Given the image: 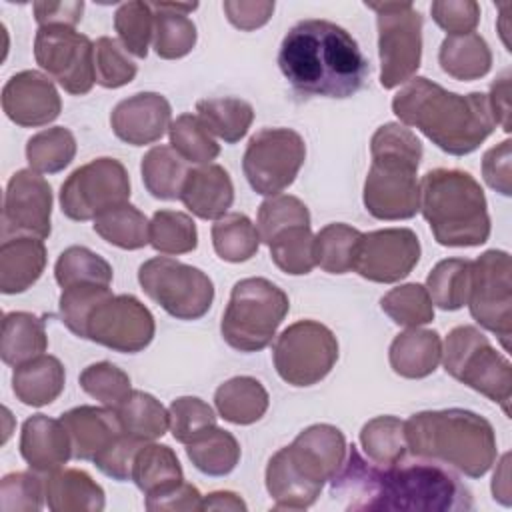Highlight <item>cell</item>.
<instances>
[{
    "label": "cell",
    "instance_id": "obj_26",
    "mask_svg": "<svg viewBox=\"0 0 512 512\" xmlns=\"http://www.w3.org/2000/svg\"><path fill=\"white\" fill-rule=\"evenodd\" d=\"M44 496L52 512H100L106 506L102 486L78 468L50 472L44 478Z\"/></svg>",
    "mask_w": 512,
    "mask_h": 512
},
{
    "label": "cell",
    "instance_id": "obj_7",
    "mask_svg": "<svg viewBox=\"0 0 512 512\" xmlns=\"http://www.w3.org/2000/svg\"><path fill=\"white\" fill-rule=\"evenodd\" d=\"M470 490L438 462L372 464L370 490L364 510L406 512H454L472 510Z\"/></svg>",
    "mask_w": 512,
    "mask_h": 512
},
{
    "label": "cell",
    "instance_id": "obj_15",
    "mask_svg": "<svg viewBox=\"0 0 512 512\" xmlns=\"http://www.w3.org/2000/svg\"><path fill=\"white\" fill-rule=\"evenodd\" d=\"M466 304L472 318L496 334L508 352L512 336V262L508 252L486 250L472 262Z\"/></svg>",
    "mask_w": 512,
    "mask_h": 512
},
{
    "label": "cell",
    "instance_id": "obj_39",
    "mask_svg": "<svg viewBox=\"0 0 512 512\" xmlns=\"http://www.w3.org/2000/svg\"><path fill=\"white\" fill-rule=\"evenodd\" d=\"M472 260L466 258H446L440 260L426 278V290L432 300L442 310H460L468 300L470 290Z\"/></svg>",
    "mask_w": 512,
    "mask_h": 512
},
{
    "label": "cell",
    "instance_id": "obj_20",
    "mask_svg": "<svg viewBox=\"0 0 512 512\" xmlns=\"http://www.w3.org/2000/svg\"><path fill=\"white\" fill-rule=\"evenodd\" d=\"M4 114L22 128H38L60 116L62 100L54 82L36 70L10 76L2 88Z\"/></svg>",
    "mask_w": 512,
    "mask_h": 512
},
{
    "label": "cell",
    "instance_id": "obj_48",
    "mask_svg": "<svg viewBox=\"0 0 512 512\" xmlns=\"http://www.w3.org/2000/svg\"><path fill=\"white\" fill-rule=\"evenodd\" d=\"M380 308L398 326L416 328L434 320V304L422 284L408 282L392 288L380 300Z\"/></svg>",
    "mask_w": 512,
    "mask_h": 512
},
{
    "label": "cell",
    "instance_id": "obj_30",
    "mask_svg": "<svg viewBox=\"0 0 512 512\" xmlns=\"http://www.w3.org/2000/svg\"><path fill=\"white\" fill-rule=\"evenodd\" d=\"M218 414L232 424L246 426L258 422L270 404L266 388L252 376H234L214 392Z\"/></svg>",
    "mask_w": 512,
    "mask_h": 512
},
{
    "label": "cell",
    "instance_id": "obj_9",
    "mask_svg": "<svg viewBox=\"0 0 512 512\" xmlns=\"http://www.w3.org/2000/svg\"><path fill=\"white\" fill-rule=\"evenodd\" d=\"M442 364L446 374L500 404L510 416L512 366L476 326H456L448 332Z\"/></svg>",
    "mask_w": 512,
    "mask_h": 512
},
{
    "label": "cell",
    "instance_id": "obj_13",
    "mask_svg": "<svg viewBox=\"0 0 512 512\" xmlns=\"http://www.w3.org/2000/svg\"><path fill=\"white\" fill-rule=\"evenodd\" d=\"M128 198L130 176L120 160L108 156L82 164L60 186V208L76 222L96 220Z\"/></svg>",
    "mask_w": 512,
    "mask_h": 512
},
{
    "label": "cell",
    "instance_id": "obj_42",
    "mask_svg": "<svg viewBox=\"0 0 512 512\" xmlns=\"http://www.w3.org/2000/svg\"><path fill=\"white\" fill-rule=\"evenodd\" d=\"M76 156V138L64 126H52L36 132L26 142V160L38 174H56Z\"/></svg>",
    "mask_w": 512,
    "mask_h": 512
},
{
    "label": "cell",
    "instance_id": "obj_35",
    "mask_svg": "<svg viewBox=\"0 0 512 512\" xmlns=\"http://www.w3.org/2000/svg\"><path fill=\"white\" fill-rule=\"evenodd\" d=\"M116 416L122 430L140 442H152L164 436L170 428L166 408L160 400L142 390H132L116 408Z\"/></svg>",
    "mask_w": 512,
    "mask_h": 512
},
{
    "label": "cell",
    "instance_id": "obj_37",
    "mask_svg": "<svg viewBox=\"0 0 512 512\" xmlns=\"http://www.w3.org/2000/svg\"><path fill=\"white\" fill-rule=\"evenodd\" d=\"M186 456L202 474L226 476L240 460V444L234 434L214 426L186 444Z\"/></svg>",
    "mask_w": 512,
    "mask_h": 512
},
{
    "label": "cell",
    "instance_id": "obj_23",
    "mask_svg": "<svg viewBox=\"0 0 512 512\" xmlns=\"http://www.w3.org/2000/svg\"><path fill=\"white\" fill-rule=\"evenodd\" d=\"M72 444V458L90 460L102 454L124 430L116 410L106 406H76L60 416Z\"/></svg>",
    "mask_w": 512,
    "mask_h": 512
},
{
    "label": "cell",
    "instance_id": "obj_12",
    "mask_svg": "<svg viewBox=\"0 0 512 512\" xmlns=\"http://www.w3.org/2000/svg\"><path fill=\"white\" fill-rule=\"evenodd\" d=\"M272 360L278 376L292 386H312L324 380L338 360V340L316 320H298L274 342Z\"/></svg>",
    "mask_w": 512,
    "mask_h": 512
},
{
    "label": "cell",
    "instance_id": "obj_27",
    "mask_svg": "<svg viewBox=\"0 0 512 512\" xmlns=\"http://www.w3.org/2000/svg\"><path fill=\"white\" fill-rule=\"evenodd\" d=\"M392 370L402 378H426L442 360V340L436 330L408 328L400 332L388 350Z\"/></svg>",
    "mask_w": 512,
    "mask_h": 512
},
{
    "label": "cell",
    "instance_id": "obj_45",
    "mask_svg": "<svg viewBox=\"0 0 512 512\" xmlns=\"http://www.w3.org/2000/svg\"><path fill=\"white\" fill-rule=\"evenodd\" d=\"M170 146L192 164H212V160L220 154V144L214 140L212 132L196 114H180L172 120L170 128Z\"/></svg>",
    "mask_w": 512,
    "mask_h": 512
},
{
    "label": "cell",
    "instance_id": "obj_52",
    "mask_svg": "<svg viewBox=\"0 0 512 512\" xmlns=\"http://www.w3.org/2000/svg\"><path fill=\"white\" fill-rule=\"evenodd\" d=\"M138 66L130 60L126 48L110 38L102 36L94 42V74L96 82L104 88H120L134 80Z\"/></svg>",
    "mask_w": 512,
    "mask_h": 512
},
{
    "label": "cell",
    "instance_id": "obj_10",
    "mask_svg": "<svg viewBox=\"0 0 512 512\" xmlns=\"http://www.w3.org/2000/svg\"><path fill=\"white\" fill-rule=\"evenodd\" d=\"M366 8L376 12L382 88L406 84L422 62V14L412 2H366Z\"/></svg>",
    "mask_w": 512,
    "mask_h": 512
},
{
    "label": "cell",
    "instance_id": "obj_51",
    "mask_svg": "<svg viewBox=\"0 0 512 512\" xmlns=\"http://www.w3.org/2000/svg\"><path fill=\"white\" fill-rule=\"evenodd\" d=\"M290 226H310V212L306 204L290 194L268 196L258 208V234L268 244L278 232Z\"/></svg>",
    "mask_w": 512,
    "mask_h": 512
},
{
    "label": "cell",
    "instance_id": "obj_8",
    "mask_svg": "<svg viewBox=\"0 0 512 512\" xmlns=\"http://www.w3.org/2000/svg\"><path fill=\"white\" fill-rule=\"evenodd\" d=\"M290 310L282 288L266 278L238 280L222 314L220 332L228 346L240 352L264 350Z\"/></svg>",
    "mask_w": 512,
    "mask_h": 512
},
{
    "label": "cell",
    "instance_id": "obj_28",
    "mask_svg": "<svg viewBox=\"0 0 512 512\" xmlns=\"http://www.w3.org/2000/svg\"><path fill=\"white\" fill-rule=\"evenodd\" d=\"M66 374L56 356L40 354L30 362L16 366L12 374V392L26 406H46L64 390Z\"/></svg>",
    "mask_w": 512,
    "mask_h": 512
},
{
    "label": "cell",
    "instance_id": "obj_40",
    "mask_svg": "<svg viewBox=\"0 0 512 512\" xmlns=\"http://www.w3.org/2000/svg\"><path fill=\"white\" fill-rule=\"evenodd\" d=\"M258 228L246 214L230 212L212 224V246L226 262H246L260 248Z\"/></svg>",
    "mask_w": 512,
    "mask_h": 512
},
{
    "label": "cell",
    "instance_id": "obj_62",
    "mask_svg": "<svg viewBox=\"0 0 512 512\" xmlns=\"http://www.w3.org/2000/svg\"><path fill=\"white\" fill-rule=\"evenodd\" d=\"M488 106L494 124H500L504 132H510V72H502L490 86Z\"/></svg>",
    "mask_w": 512,
    "mask_h": 512
},
{
    "label": "cell",
    "instance_id": "obj_33",
    "mask_svg": "<svg viewBox=\"0 0 512 512\" xmlns=\"http://www.w3.org/2000/svg\"><path fill=\"white\" fill-rule=\"evenodd\" d=\"M154 10V52L164 60H176L196 46V24L176 10V2H150Z\"/></svg>",
    "mask_w": 512,
    "mask_h": 512
},
{
    "label": "cell",
    "instance_id": "obj_21",
    "mask_svg": "<svg viewBox=\"0 0 512 512\" xmlns=\"http://www.w3.org/2000/svg\"><path fill=\"white\" fill-rule=\"evenodd\" d=\"M170 102L158 92H138L120 100L112 114V132L126 144L144 146L160 140L170 128Z\"/></svg>",
    "mask_w": 512,
    "mask_h": 512
},
{
    "label": "cell",
    "instance_id": "obj_22",
    "mask_svg": "<svg viewBox=\"0 0 512 512\" xmlns=\"http://www.w3.org/2000/svg\"><path fill=\"white\" fill-rule=\"evenodd\" d=\"M20 454L30 470L50 474L72 458V444L62 420L34 414L22 424Z\"/></svg>",
    "mask_w": 512,
    "mask_h": 512
},
{
    "label": "cell",
    "instance_id": "obj_24",
    "mask_svg": "<svg viewBox=\"0 0 512 512\" xmlns=\"http://www.w3.org/2000/svg\"><path fill=\"white\" fill-rule=\"evenodd\" d=\"M180 200L194 216L202 220H218L234 202L232 178L220 164L190 168Z\"/></svg>",
    "mask_w": 512,
    "mask_h": 512
},
{
    "label": "cell",
    "instance_id": "obj_16",
    "mask_svg": "<svg viewBox=\"0 0 512 512\" xmlns=\"http://www.w3.org/2000/svg\"><path fill=\"white\" fill-rule=\"evenodd\" d=\"M34 58L68 94H88L96 82L94 44L70 26H40L34 38Z\"/></svg>",
    "mask_w": 512,
    "mask_h": 512
},
{
    "label": "cell",
    "instance_id": "obj_49",
    "mask_svg": "<svg viewBox=\"0 0 512 512\" xmlns=\"http://www.w3.org/2000/svg\"><path fill=\"white\" fill-rule=\"evenodd\" d=\"M114 30L126 52L146 58L154 34V10L148 2H124L114 12Z\"/></svg>",
    "mask_w": 512,
    "mask_h": 512
},
{
    "label": "cell",
    "instance_id": "obj_6",
    "mask_svg": "<svg viewBox=\"0 0 512 512\" xmlns=\"http://www.w3.org/2000/svg\"><path fill=\"white\" fill-rule=\"evenodd\" d=\"M420 212L442 246H480L490 236L484 190L464 170H428L420 180Z\"/></svg>",
    "mask_w": 512,
    "mask_h": 512
},
{
    "label": "cell",
    "instance_id": "obj_59",
    "mask_svg": "<svg viewBox=\"0 0 512 512\" xmlns=\"http://www.w3.org/2000/svg\"><path fill=\"white\" fill-rule=\"evenodd\" d=\"M510 140H502L492 146L482 158V176L486 184L500 192L502 196L512 194V176H510Z\"/></svg>",
    "mask_w": 512,
    "mask_h": 512
},
{
    "label": "cell",
    "instance_id": "obj_47",
    "mask_svg": "<svg viewBox=\"0 0 512 512\" xmlns=\"http://www.w3.org/2000/svg\"><path fill=\"white\" fill-rule=\"evenodd\" d=\"M148 232L150 246L162 254H186L198 246V230L194 220L178 210L154 212Z\"/></svg>",
    "mask_w": 512,
    "mask_h": 512
},
{
    "label": "cell",
    "instance_id": "obj_11",
    "mask_svg": "<svg viewBox=\"0 0 512 512\" xmlns=\"http://www.w3.org/2000/svg\"><path fill=\"white\" fill-rule=\"evenodd\" d=\"M144 294L178 320L202 318L214 300V284L206 272L168 256L146 260L138 268Z\"/></svg>",
    "mask_w": 512,
    "mask_h": 512
},
{
    "label": "cell",
    "instance_id": "obj_58",
    "mask_svg": "<svg viewBox=\"0 0 512 512\" xmlns=\"http://www.w3.org/2000/svg\"><path fill=\"white\" fill-rule=\"evenodd\" d=\"M226 18L232 26L238 30L250 32L260 26H264L272 12H274V2L270 0H226L222 4Z\"/></svg>",
    "mask_w": 512,
    "mask_h": 512
},
{
    "label": "cell",
    "instance_id": "obj_32",
    "mask_svg": "<svg viewBox=\"0 0 512 512\" xmlns=\"http://www.w3.org/2000/svg\"><path fill=\"white\" fill-rule=\"evenodd\" d=\"M130 480L144 492V496H152L184 482V472L170 446L146 442L134 456Z\"/></svg>",
    "mask_w": 512,
    "mask_h": 512
},
{
    "label": "cell",
    "instance_id": "obj_60",
    "mask_svg": "<svg viewBox=\"0 0 512 512\" xmlns=\"http://www.w3.org/2000/svg\"><path fill=\"white\" fill-rule=\"evenodd\" d=\"M146 508L150 512H162V510H200L202 508V494L196 486L188 482H180L178 486L146 496Z\"/></svg>",
    "mask_w": 512,
    "mask_h": 512
},
{
    "label": "cell",
    "instance_id": "obj_56",
    "mask_svg": "<svg viewBox=\"0 0 512 512\" xmlns=\"http://www.w3.org/2000/svg\"><path fill=\"white\" fill-rule=\"evenodd\" d=\"M430 14L450 36L468 34L480 22V6L474 0H436L430 4Z\"/></svg>",
    "mask_w": 512,
    "mask_h": 512
},
{
    "label": "cell",
    "instance_id": "obj_50",
    "mask_svg": "<svg viewBox=\"0 0 512 512\" xmlns=\"http://www.w3.org/2000/svg\"><path fill=\"white\" fill-rule=\"evenodd\" d=\"M80 388L96 398L102 406L116 410L122 400L132 392L130 376L112 362H94L80 372Z\"/></svg>",
    "mask_w": 512,
    "mask_h": 512
},
{
    "label": "cell",
    "instance_id": "obj_46",
    "mask_svg": "<svg viewBox=\"0 0 512 512\" xmlns=\"http://www.w3.org/2000/svg\"><path fill=\"white\" fill-rule=\"evenodd\" d=\"M272 262L286 274L302 276L316 266L314 234L310 226H290L278 232L270 242Z\"/></svg>",
    "mask_w": 512,
    "mask_h": 512
},
{
    "label": "cell",
    "instance_id": "obj_55",
    "mask_svg": "<svg viewBox=\"0 0 512 512\" xmlns=\"http://www.w3.org/2000/svg\"><path fill=\"white\" fill-rule=\"evenodd\" d=\"M110 294H112L110 288L100 284H76L70 288H62L58 306H60V316L66 328L78 338H82L84 322L90 310Z\"/></svg>",
    "mask_w": 512,
    "mask_h": 512
},
{
    "label": "cell",
    "instance_id": "obj_18",
    "mask_svg": "<svg viewBox=\"0 0 512 512\" xmlns=\"http://www.w3.org/2000/svg\"><path fill=\"white\" fill-rule=\"evenodd\" d=\"M420 250V240L410 228L374 230L360 236L352 270L370 282L392 284L414 270Z\"/></svg>",
    "mask_w": 512,
    "mask_h": 512
},
{
    "label": "cell",
    "instance_id": "obj_5",
    "mask_svg": "<svg viewBox=\"0 0 512 512\" xmlns=\"http://www.w3.org/2000/svg\"><path fill=\"white\" fill-rule=\"evenodd\" d=\"M372 164L366 174L362 200L378 220H408L420 210L422 142L398 122L380 126L370 140Z\"/></svg>",
    "mask_w": 512,
    "mask_h": 512
},
{
    "label": "cell",
    "instance_id": "obj_44",
    "mask_svg": "<svg viewBox=\"0 0 512 512\" xmlns=\"http://www.w3.org/2000/svg\"><path fill=\"white\" fill-rule=\"evenodd\" d=\"M54 278L62 288L76 284H100L110 286L112 266L86 246L66 248L54 266Z\"/></svg>",
    "mask_w": 512,
    "mask_h": 512
},
{
    "label": "cell",
    "instance_id": "obj_19",
    "mask_svg": "<svg viewBox=\"0 0 512 512\" xmlns=\"http://www.w3.org/2000/svg\"><path fill=\"white\" fill-rule=\"evenodd\" d=\"M52 188L32 168L14 172L8 180L2 206V240L12 236H50Z\"/></svg>",
    "mask_w": 512,
    "mask_h": 512
},
{
    "label": "cell",
    "instance_id": "obj_61",
    "mask_svg": "<svg viewBox=\"0 0 512 512\" xmlns=\"http://www.w3.org/2000/svg\"><path fill=\"white\" fill-rule=\"evenodd\" d=\"M34 20L38 26H70L74 28L82 20L84 2L66 0V2H34Z\"/></svg>",
    "mask_w": 512,
    "mask_h": 512
},
{
    "label": "cell",
    "instance_id": "obj_1",
    "mask_svg": "<svg viewBox=\"0 0 512 512\" xmlns=\"http://www.w3.org/2000/svg\"><path fill=\"white\" fill-rule=\"evenodd\" d=\"M278 66L288 84L304 96H354L370 74L358 42L342 26L308 18L282 38Z\"/></svg>",
    "mask_w": 512,
    "mask_h": 512
},
{
    "label": "cell",
    "instance_id": "obj_14",
    "mask_svg": "<svg viewBox=\"0 0 512 512\" xmlns=\"http://www.w3.org/2000/svg\"><path fill=\"white\" fill-rule=\"evenodd\" d=\"M306 160L304 138L292 128H262L244 150L242 170L256 194L274 196L286 190Z\"/></svg>",
    "mask_w": 512,
    "mask_h": 512
},
{
    "label": "cell",
    "instance_id": "obj_31",
    "mask_svg": "<svg viewBox=\"0 0 512 512\" xmlns=\"http://www.w3.org/2000/svg\"><path fill=\"white\" fill-rule=\"evenodd\" d=\"M438 62L450 78L470 82L490 72L492 52L488 42L476 32L446 36L440 44Z\"/></svg>",
    "mask_w": 512,
    "mask_h": 512
},
{
    "label": "cell",
    "instance_id": "obj_41",
    "mask_svg": "<svg viewBox=\"0 0 512 512\" xmlns=\"http://www.w3.org/2000/svg\"><path fill=\"white\" fill-rule=\"evenodd\" d=\"M150 222L132 204L116 206L94 220V232L112 246L122 250H138L150 244Z\"/></svg>",
    "mask_w": 512,
    "mask_h": 512
},
{
    "label": "cell",
    "instance_id": "obj_36",
    "mask_svg": "<svg viewBox=\"0 0 512 512\" xmlns=\"http://www.w3.org/2000/svg\"><path fill=\"white\" fill-rule=\"evenodd\" d=\"M196 112L206 128L226 144L242 140L254 120L252 104L234 96L198 100Z\"/></svg>",
    "mask_w": 512,
    "mask_h": 512
},
{
    "label": "cell",
    "instance_id": "obj_3",
    "mask_svg": "<svg viewBox=\"0 0 512 512\" xmlns=\"http://www.w3.org/2000/svg\"><path fill=\"white\" fill-rule=\"evenodd\" d=\"M404 424L408 450L416 458L450 466L468 478L484 476L496 462L494 428L472 410H424Z\"/></svg>",
    "mask_w": 512,
    "mask_h": 512
},
{
    "label": "cell",
    "instance_id": "obj_54",
    "mask_svg": "<svg viewBox=\"0 0 512 512\" xmlns=\"http://www.w3.org/2000/svg\"><path fill=\"white\" fill-rule=\"evenodd\" d=\"M44 500V480L32 472H10L0 482V508L4 512H36Z\"/></svg>",
    "mask_w": 512,
    "mask_h": 512
},
{
    "label": "cell",
    "instance_id": "obj_34",
    "mask_svg": "<svg viewBox=\"0 0 512 512\" xmlns=\"http://www.w3.org/2000/svg\"><path fill=\"white\" fill-rule=\"evenodd\" d=\"M186 160L166 144L150 148L142 156L140 172L146 190L158 200H176L180 198L184 180L188 176Z\"/></svg>",
    "mask_w": 512,
    "mask_h": 512
},
{
    "label": "cell",
    "instance_id": "obj_63",
    "mask_svg": "<svg viewBox=\"0 0 512 512\" xmlns=\"http://www.w3.org/2000/svg\"><path fill=\"white\" fill-rule=\"evenodd\" d=\"M248 506L246 502L230 490H216L208 496H202V508L200 510H228V512H244Z\"/></svg>",
    "mask_w": 512,
    "mask_h": 512
},
{
    "label": "cell",
    "instance_id": "obj_53",
    "mask_svg": "<svg viewBox=\"0 0 512 512\" xmlns=\"http://www.w3.org/2000/svg\"><path fill=\"white\" fill-rule=\"evenodd\" d=\"M170 430L176 442L190 444L216 426L214 410L196 396H180L170 404Z\"/></svg>",
    "mask_w": 512,
    "mask_h": 512
},
{
    "label": "cell",
    "instance_id": "obj_29",
    "mask_svg": "<svg viewBox=\"0 0 512 512\" xmlns=\"http://www.w3.org/2000/svg\"><path fill=\"white\" fill-rule=\"evenodd\" d=\"M48 336L44 320L30 312H8L2 320L0 356L2 362L16 368L44 354Z\"/></svg>",
    "mask_w": 512,
    "mask_h": 512
},
{
    "label": "cell",
    "instance_id": "obj_17",
    "mask_svg": "<svg viewBox=\"0 0 512 512\" xmlns=\"http://www.w3.org/2000/svg\"><path fill=\"white\" fill-rule=\"evenodd\" d=\"M154 332V316L136 296L110 294L90 310L82 338L114 352L134 354L152 342Z\"/></svg>",
    "mask_w": 512,
    "mask_h": 512
},
{
    "label": "cell",
    "instance_id": "obj_64",
    "mask_svg": "<svg viewBox=\"0 0 512 512\" xmlns=\"http://www.w3.org/2000/svg\"><path fill=\"white\" fill-rule=\"evenodd\" d=\"M510 454H504L496 472H494V478H492V494H494V500H498L500 504L504 506H510L512 498H510Z\"/></svg>",
    "mask_w": 512,
    "mask_h": 512
},
{
    "label": "cell",
    "instance_id": "obj_25",
    "mask_svg": "<svg viewBox=\"0 0 512 512\" xmlns=\"http://www.w3.org/2000/svg\"><path fill=\"white\" fill-rule=\"evenodd\" d=\"M46 246L34 236H12L0 246V290L2 294L26 292L44 272Z\"/></svg>",
    "mask_w": 512,
    "mask_h": 512
},
{
    "label": "cell",
    "instance_id": "obj_43",
    "mask_svg": "<svg viewBox=\"0 0 512 512\" xmlns=\"http://www.w3.org/2000/svg\"><path fill=\"white\" fill-rule=\"evenodd\" d=\"M360 236V230L342 222L324 226L314 236L316 266H320L328 274H346L348 270H352Z\"/></svg>",
    "mask_w": 512,
    "mask_h": 512
},
{
    "label": "cell",
    "instance_id": "obj_38",
    "mask_svg": "<svg viewBox=\"0 0 512 512\" xmlns=\"http://www.w3.org/2000/svg\"><path fill=\"white\" fill-rule=\"evenodd\" d=\"M360 444L374 464H398L408 452L406 424L396 416H376L362 426Z\"/></svg>",
    "mask_w": 512,
    "mask_h": 512
},
{
    "label": "cell",
    "instance_id": "obj_2",
    "mask_svg": "<svg viewBox=\"0 0 512 512\" xmlns=\"http://www.w3.org/2000/svg\"><path fill=\"white\" fill-rule=\"evenodd\" d=\"M392 112L452 156L474 152L496 126L486 94H456L424 76H414L400 88L392 98Z\"/></svg>",
    "mask_w": 512,
    "mask_h": 512
},
{
    "label": "cell",
    "instance_id": "obj_57",
    "mask_svg": "<svg viewBox=\"0 0 512 512\" xmlns=\"http://www.w3.org/2000/svg\"><path fill=\"white\" fill-rule=\"evenodd\" d=\"M142 444L146 442H140L122 432L102 454L94 458V464L102 474L110 476L112 480L126 482L132 478V462Z\"/></svg>",
    "mask_w": 512,
    "mask_h": 512
},
{
    "label": "cell",
    "instance_id": "obj_4",
    "mask_svg": "<svg viewBox=\"0 0 512 512\" xmlns=\"http://www.w3.org/2000/svg\"><path fill=\"white\" fill-rule=\"evenodd\" d=\"M346 438L332 424L304 428L290 446L280 448L266 466V490L280 510L310 508L324 484L346 458Z\"/></svg>",
    "mask_w": 512,
    "mask_h": 512
}]
</instances>
